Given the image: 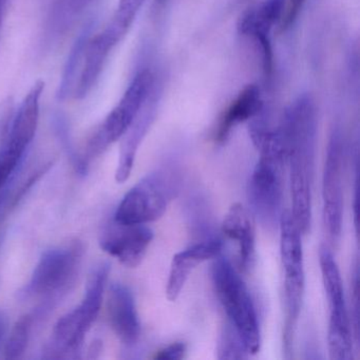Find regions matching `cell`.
<instances>
[{
    "instance_id": "cell-1",
    "label": "cell",
    "mask_w": 360,
    "mask_h": 360,
    "mask_svg": "<svg viewBox=\"0 0 360 360\" xmlns=\"http://www.w3.org/2000/svg\"><path fill=\"white\" fill-rule=\"evenodd\" d=\"M279 128L290 163L292 214L301 233L311 226V184L317 140V109L309 94L299 96L288 105Z\"/></svg>"
},
{
    "instance_id": "cell-2",
    "label": "cell",
    "mask_w": 360,
    "mask_h": 360,
    "mask_svg": "<svg viewBox=\"0 0 360 360\" xmlns=\"http://www.w3.org/2000/svg\"><path fill=\"white\" fill-rule=\"evenodd\" d=\"M259 160L248 185L252 212L266 229L279 226L283 198V167L286 150L279 128L269 126L250 134Z\"/></svg>"
},
{
    "instance_id": "cell-3",
    "label": "cell",
    "mask_w": 360,
    "mask_h": 360,
    "mask_svg": "<svg viewBox=\"0 0 360 360\" xmlns=\"http://www.w3.org/2000/svg\"><path fill=\"white\" fill-rule=\"evenodd\" d=\"M110 266L101 264L90 276L82 302L70 313L58 319L52 332V338L46 347L48 359L75 357L83 345L86 334L89 332L102 307L105 286L108 280Z\"/></svg>"
},
{
    "instance_id": "cell-4",
    "label": "cell",
    "mask_w": 360,
    "mask_h": 360,
    "mask_svg": "<svg viewBox=\"0 0 360 360\" xmlns=\"http://www.w3.org/2000/svg\"><path fill=\"white\" fill-rule=\"evenodd\" d=\"M212 274L217 296L231 326L237 330L248 354L258 353L261 345L260 328L248 286L231 261L224 257H216Z\"/></svg>"
},
{
    "instance_id": "cell-5",
    "label": "cell",
    "mask_w": 360,
    "mask_h": 360,
    "mask_svg": "<svg viewBox=\"0 0 360 360\" xmlns=\"http://www.w3.org/2000/svg\"><path fill=\"white\" fill-rule=\"evenodd\" d=\"M178 185V174L169 168L147 174L126 193L115 212V221L146 225L159 220L176 195Z\"/></svg>"
},
{
    "instance_id": "cell-6",
    "label": "cell",
    "mask_w": 360,
    "mask_h": 360,
    "mask_svg": "<svg viewBox=\"0 0 360 360\" xmlns=\"http://www.w3.org/2000/svg\"><path fill=\"white\" fill-rule=\"evenodd\" d=\"M280 252L284 271L285 295V323H284V349L292 351V340L297 328L303 295H304V265H303L301 233L290 212H283L279 221Z\"/></svg>"
},
{
    "instance_id": "cell-7",
    "label": "cell",
    "mask_w": 360,
    "mask_h": 360,
    "mask_svg": "<svg viewBox=\"0 0 360 360\" xmlns=\"http://www.w3.org/2000/svg\"><path fill=\"white\" fill-rule=\"evenodd\" d=\"M83 254L84 248L79 242L47 250L39 259L30 281L20 292V297H46L47 300L43 307L49 311L52 303L75 282Z\"/></svg>"
},
{
    "instance_id": "cell-8",
    "label": "cell",
    "mask_w": 360,
    "mask_h": 360,
    "mask_svg": "<svg viewBox=\"0 0 360 360\" xmlns=\"http://www.w3.org/2000/svg\"><path fill=\"white\" fill-rule=\"evenodd\" d=\"M157 79L149 68H143L134 75L117 106L89 141L86 155H84L86 163L102 153L109 145L122 139L138 117Z\"/></svg>"
},
{
    "instance_id": "cell-9",
    "label": "cell",
    "mask_w": 360,
    "mask_h": 360,
    "mask_svg": "<svg viewBox=\"0 0 360 360\" xmlns=\"http://www.w3.org/2000/svg\"><path fill=\"white\" fill-rule=\"evenodd\" d=\"M345 158V139L342 130L335 126L328 140L322 181L324 223L333 241L340 237L342 227V172Z\"/></svg>"
},
{
    "instance_id": "cell-10",
    "label": "cell",
    "mask_w": 360,
    "mask_h": 360,
    "mask_svg": "<svg viewBox=\"0 0 360 360\" xmlns=\"http://www.w3.org/2000/svg\"><path fill=\"white\" fill-rule=\"evenodd\" d=\"M319 263L324 290L330 304L328 342L332 347H345L352 342L354 334L345 303L340 271L334 256L326 248H320Z\"/></svg>"
},
{
    "instance_id": "cell-11",
    "label": "cell",
    "mask_w": 360,
    "mask_h": 360,
    "mask_svg": "<svg viewBox=\"0 0 360 360\" xmlns=\"http://www.w3.org/2000/svg\"><path fill=\"white\" fill-rule=\"evenodd\" d=\"M155 233L146 225L115 222L105 227L100 235V246L122 264L134 269L142 263Z\"/></svg>"
},
{
    "instance_id": "cell-12",
    "label": "cell",
    "mask_w": 360,
    "mask_h": 360,
    "mask_svg": "<svg viewBox=\"0 0 360 360\" xmlns=\"http://www.w3.org/2000/svg\"><path fill=\"white\" fill-rule=\"evenodd\" d=\"M158 85L159 84L155 83L150 96L143 105L138 117H136L129 129L122 136L123 141L120 148L119 162H117V172H115V180L117 183L126 182L129 179L134 169L139 147L155 120L160 96H161V89Z\"/></svg>"
},
{
    "instance_id": "cell-13",
    "label": "cell",
    "mask_w": 360,
    "mask_h": 360,
    "mask_svg": "<svg viewBox=\"0 0 360 360\" xmlns=\"http://www.w3.org/2000/svg\"><path fill=\"white\" fill-rule=\"evenodd\" d=\"M107 313L113 332L124 345L131 347L138 342L141 323L136 301L131 290L122 283H115L109 288Z\"/></svg>"
},
{
    "instance_id": "cell-14",
    "label": "cell",
    "mask_w": 360,
    "mask_h": 360,
    "mask_svg": "<svg viewBox=\"0 0 360 360\" xmlns=\"http://www.w3.org/2000/svg\"><path fill=\"white\" fill-rule=\"evenodd\" d=\"M222 246L220 240L212 238L193 244L186 250L174 255L170 264L169 276L166 286L168 300L176 301L193 269L201 263L219 256L222 250Z\"/></svg>"
},
{
    "instance_id": "cell-15",
    "label": "cell",
    "mask_w": 360,
    "mask_h": 360,
    "mask_svg": "<svg viewBox=\"0 0 360 360\" xmlns=\"http://www.w3.org/2000/svg\"><path fill=\"white\" fill-rule=\"evenodd\" d=\"M221 229L229 239L237 243L240 267L248 273L256 262V229L252 212L242 204H233L225 214Z\"/></svg>"
},
{
    "instance_id": "cell-16",
    "label": "cell",
    "mask_w": 360,
    "mask_h": 360,
    "mask_svg": "<svg viewBox=\"0 0 360 360\" xmlns=\"http://www.w3.org/2000/svg\"><path fill=\"white\" fill-rule=\"evenodd\" d=\"M98 0H50L45 20V41L58 43L85 18Z\"/></svg>"
},
{
    "instance_id": "cell-17",
    "label": "cell",
    "mask_w": 360,
    "mask_h": 360,
    "mask_svg": "<svg viewBox=\"0 0 360 360\" xmlns=\"http://www.w3.org/2000/svg\"><path fill=\"white\" fill-rule=\"evenodd\" d=\"M263 109L264 103L259 86L255 84L246 86L221 115L214 131V141L218 144H224L237 126L250 122Z\"/></svg>"
},
{
    "instance_id": "cell-18",
    "label": "cell",
    "mask_w": 360,
    "mask_h": 360,
    "mask_svg": "<svg viewBox=\"0 0 360 360\" xmlns=\"http://www.w3.org/2000/svg\"><path fill=\"white\" fill-rule=\"evenodd\" d=\"M283 8L284 0H262L242 14L237 25L238 32L255 41L269 39L271 28L281 20Z\"/></svg>"
},
{
    "instance_id": "cell-19",
    "label": "cell",
    "mask_w": 360,
    "mask_h": 360,
    "mask_svg": "<svg viewBox=\"0 0 360 360\" xmlns=\"http://www.w3.org/2000/svg\"><path fill=\"white\" fill-rule=\"evenodd\" d=\"M115 47V44L109 39L104 32L96 34L90 39L86 47L85 64L79 83L75 88L77 98H84L91 91L96 85L104 68L105 63L110 54L111 50Z\"/></svg>"
},
{
    "instance_id": "cell-20",
    "label": "cell",
    "mask_w": 360,
    "mask_h": 360,
    "mask_svg": "<svg viewBox=\"0 0 360 360\" xmlns=\"http://www.w3.org/2000/svg\"><path fill=\"white\" fill-rule=\"evenodd\" d=\"M92 27H94V22H89L84 28L83 32L81 33L72 49H71L70 56H69L66 66H65L64 73H63L60 88H58V98L60 100H65L72 90L73 84L75 83L77 68H79L82 58L85 54L88 41L91 39L90 35H91Z\"/></svg>"
},
{
    "instance_id": "cell-21",
    "label": "cell",
    "mask_w": 360,
    "mask_h": 360,
    "mask_svg": "<svg viewBox=\"0 0 360 360\" xmlns=\"http://www.w3.org/2000/svg\"><path fill=\"white\" fill-rule=\"evenodd\" d=\"M145 0H119L112 20L104 32L117 45L134 24Z\"/></svg>"
},
{
    "instance_id": "cell-22",
    "label": "cell",
    "mask_w": 360,
    "mask_h": 360,
    "mask_svg": "<svg viewBox=\"0 0 360 360\" xmlns=\"http://www.w3.org/2000/svg\"><path fill=\"white\" fill-rule=\"evenodd\" d=\"M30 143L18 136L9 134L0 149V191L5 187L22 161Z\"/></svg>"
},
{
    "instance_id": "cell-23",
    "label": "cell",
    "mask_w": 360,
    "mask_h": 360,
    "mask_svg": "<svg viewBox=\"0 0 360 360\" xmlns=\"http://www.w3.org/2000/svg\"><path fill=\"white\" fill-rule=\"evenodd\" d=\"M34 321V314H26L14 324L9 339L6 343L5 356L7 359H18L22 357L28 347Z\"/></svg>"
},
{
    "instance_id": "cell-24",
    "label": "cell",
    "mask_w": 360,
    "mask_h": 360,
    "mask_svg": "<svg viewBox=\"0 0 360 360\" xmlns=\"http://www.w3.org/2000/svg\"><path fill=\"white\" fill-rule=\"evenodd\" d=\"M217 353L219 359H244L250 355L243 341L231 324L223 328L219 337Z\"/></svg>"
},
{
    "instance_id": "cell-25",
    "label": "cell",
    "mask_w": 360,
    "mask_h": 360,
    "mask_svg": "<svg viewBox=\"0 0 360 360\" xmlns=\"http://www.w3.org/2000/svg\"><path fill=\"white\" fill-rule=\"evenodd\" d=\"M307 0H284L283 14L279 22V32L285 33L296 24Z\"/></svg>"
},
{
    "instance_id": "cell-26",
    "label": "cell",
    "mask_w": 360,
    "mask_h": 360,
    "mask_svg": "<svg viewBox=\"0 0 360 360\" xmlns=\"http://www.w3.org/2000/svg\"><path fill=\"white\" fill-rule=\"evenodd\" d=\"M185 353H186V345L183 342H174L160 349L153 358L160 360H180L184 357Z\"/></svg>"
},
{
    "instance_id": "cell-27",
    "label": "cell",
    "mask_w": 360,
    "mask_h": 360,
    "mask_svg": "<svg viewBox=\"0 0 360 360\" xmlns=\"http://www.w3.org/2000/svg\"><path fill=\"white\" fill-rule=\"evenodd\" d=\"M8 330V316L3 309H0V347L3 345Z\"/></svg>"
},
{
    "instance_id": "cell-28",
    "label": "cell",
    "mask_w": 360,
    "mask_h": 360,
    "mask_svg": "<svg viewBox=\"0 0 360 360\" xmlns=\"http://www.w3.org/2000/svg\"><path fill=\"white\" fill-rule=\"evenodd\" d=\"M101 352H102V342L101 341H94L89 349V357L96 358Z\"/></svg>"
},
{
    "instance_id": "cell-29",
    "label": "cell",
    "mask_w": 360,
    "mask_h": 360,
    "mask_svg": "<svg viewBox=\"0 0 360 360\" xmlns=\"http://www.w3.org/2000/svg\"><path fill=\"white\" fill-rule=\"evenodd\" d=\"M168 1H169V0H155L157 9H163V8L167 5Z\"/></svg>"
},
{
    "instance_id": "cell-30",
    "label": "cell",
    "mask_w": 360,
    "mask_h": 360,
    "mask_svg": "<svg viewBox=\"0 0 360 360\" xmlns=\"http://www.w3.org/2000/svg\"><path fill=\"white\" fill-rule=\"evenodd\" d=\"M6 0H0V22L3 18L4 8H5Z\"/></svg>"
},
{
    "instance_id": "cell-31",
    "label": "cell",
    "mask_w": 360,
    "mask_h": 360,
    "mask_svg": "<svg viewBox=\"0 0 360 360\" xmlns=\"http://www.w3.org/2000/svg\"><path fill=\"white\" fill-rule=\"evenodd\" d=\"M241 1H246V0H241Z\"/></svg>"
}]
</instances>
